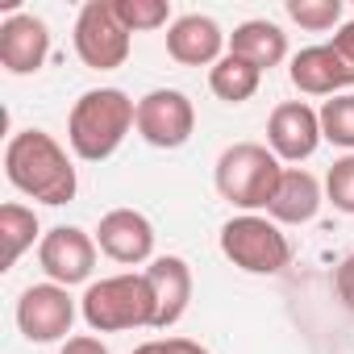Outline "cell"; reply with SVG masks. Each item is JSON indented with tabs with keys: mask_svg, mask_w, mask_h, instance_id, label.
<instances>
[{
	"mask_svg": "<svg viewBox=\"0 0 354 354\" xmlns=\"http://www.w3.org/2000/svg\"><path fill=\"white\" fill-rule=\"evenodd\" d=\"M5 175H9V184L38 201V205H71L75 201V167L67 158V150L46 133V129H21L9 138L5 146Z\"/></svg>",
	"mask_w": 354,
	"mask_h": 354,
	"instance_id": "6da1fadb",
	"label": "cell"
},
{
	"mask_svg": "<svg viewBox=\"0 0 354 354\" xmlns=\"http://www.w3.org/2000/svg\"><path fill=\"white\" fill-rule=\"evenodd\" d=\"M138 125V104L121 88H92L75 100L67 117V142L84 162H104L121 150Z\"/></svg>",
	"mask_w": 354,
	"mask_h": 354,
	"instance_id": "7a4b0ae2",
	"label": "cell"
},
{
	"mask_svg": "<svg viewBox=\"0 0 354 354\" xmlns=\"http://www.w3.org/2000/svg\"><path fill=\"white\" fill-rule=\"evenodd\" d=\"M80 313L88 321V329L96 333H121V329H154V292L146 271H121V275H104L96 283H88Z\"/></svg>",
	"mask_w": 354,
	"mask_h": 354,
	"instance_id": "3957f363",
	"label": "cell"
},
{
	"mask_svg": "<svg viewBox=\"0 0 354 354\" xmlns=\"http://www.w3.org/2000/svg\"><path fill=\"white\" fill-rule=\"evenodd\" d=\"M279 180H283V162L263 142H234L230 150H221L217 171H213V184H217L221 201H230L242 213L267 209Z\"/></svg>",
	"mask_w": 354,
	"mask_h": 354,
	"instance_id": "277c9868",
	"label": "cell"
},
{
	"mask_svg": "<svg viewBox=\"0 0 354 354\" xmlns=\"http://www.w3.org/2000/svg\"><path fill=\"white\" fill-rule=\"evenodd\" d=\"M221 254L246 275H279L292 263V242L271 217L242 213L221 225Z\"/></svg>",
	"mask_w": 354,
	"mask_h": 354,
	"instance_id": "5b68a950",
	"label": "cell"
},
{
	"mask_svg": "<svg viewBox=\"0 0 354 354\" xmlns=\"http://www.w3.org/2000/svg\"><path fill=\"white\" fill-rule=\"evenodd\" d=\"M71 42H75L80 63L92 71H117L129 59V30L121 26L113 0H88L75 17Z\"/></svg>",
	"mask_w": 354,
	"mask_h": 354,
	"instance_id": "8992f818",
	"label": "cell"
},
{
	"mask_svg": "<svg viewBox=\"0 0 354 354\" xmlns=\"http://www.w3.org/2000/svg\"><path fill=\"white\" fill-rule=\"evenodd\" d=\"M133 129L154 150H180L196 129V109L180 88H154L138 100V125Z\"/></svg>",
	"mask_w": 354,
	"mask_h": 354,
	"instance_id": "52a82bcc",
	"label": "cell"
},
{
	"mask_svg": "<svg viewBox=\"0 0 354 354\" xmlns=\"http://www.w3.org/2000/svg\"><path fill=\"white\" fill-rule=\"evenodd\" d=\"M75 325V300L63 283H30L17 300V329L26 333V342H63Z\"/></svg>",
	"mask_w": 354,
	"mask_h": 354,
	"instance_id": "ba28073f",
	"label": "cell"
},
{
	"mask_svg": "<svg viewBox=\"0 0 354 354\" xmlns=\"http://www.w3.org/2000/svg\"><path fill=\"white\" fill-rule=\"evenodd\" d=\"M96 238L75 230V225H55L50 234H42L38 242V263L46 271L50 283H63V288H75V283H88L92 271H96Z\"/></svg>",
	"mask_w": 354,
	"mask_h": 354,
	"instance_id": "9c48e42d",
	"label": "cell"
},
{
	"mask_svg": "<svg viewBox=\"0 0 354 354\" xmlns=\"http://www.w3.org/2000/svg\"><path fill=\"white\" fill-rule=\"evenodd\" d=\"M267 146L279 162H304L321 146V113L308 109L304 100L275 104V113L267 121Z\"/></svg>",
	"mask_w": 354,
	"mask_h": 354,
	"instance_id": "30bf717a",
	"label": "cell"
},
{
	"mask_svg": "<svg viewBox=\"0 0 354 354\" xmlns=\"http://www.w3.org/2000/svg\"><path fill=\"white\" fill-rule=\"evenodd\" d=\"M50 55V30L34 13H13L0 21V67L9 75H34Z\"/></svg>",
	"mask_w": 354,
	"mask_h": 354,
	"instance_id": "8fae6325",
	"label": "cell"
},
{
	"mask_svg": "<svg viewBox=\"0 0 354 354\" xmlns=\"http://www.w3.org/2000/svg\"><path fill=\"white\" fill-rule=\"evenodd\" d=\"M96 246L113 263H125V267L150 263V254H154V225L138 209H113L96 225Z\"/></svg>",
	"mask_w": 354,
	"mask_h": 354,
	"instance_id": "7c38bea8",
	"label": "cell"
},
{
	"mask_svg": "<svg viewBox=\"0 0 354 354\" xmlns=\"http://www.w3.org/2000/svg\"><path fill=\"white\" fill-rule=\"evenodd\" d=\"M225 34L213 17L205 13H184V17H175L171 30H167V55L175 63H184V67H213L221 63L230 50H225Z\"/></svg>",
	"mask_w": 354,
	"mask_h": 354,
	"instance_id": "4fadbf2b",
	"label": "cell"
},
{
	"mask_svg": "<svg viewBox=\"0 0 354 354\" xmlns=\"http://www.w3.org/2000/svg\"><path fill=\"white\" fill-rule=\"evenodd\" d=\"M288 75L304 96H342L346 88H354V67L329 42L325 46H304L300 55H292Z\"/></svg>",
	"mask_w": 354,
	"mask_h": 354,
	"instance_id": "5bb4252c",
	"label": "cell"
},
{
	"mask_svg": "<svg viewBox=\"0 0 354 354\" xmlns=\"http://www.w3.org/2000/svg\"><path fill=\"white\" fill-rule=\"evenodd\" d=\"M146 279L154 292V329H171L192 304V267L180 254H162L150 259Z\"/></svg>",
	"mask_w": 354,
	"mask_h": 354,
	"instance_id": "9a60e30c",
	"label": "cell"
},
{
	"mask_svg": "<svg viewBox=\"0 0 354 354\" xmlns=\"http://www.w3.org/2000/svg\"><path fill=\"white\" fill-rule=\"evenodd\" d=\"M321 184L317 175L304 171V167H283V180L267 205V217L275 225H308L317 213H321Z\"/></svg>",
	"mask_w": 354,
	"mask_h": 354,
	"instance_id": "2e32d148",
	"label": "cell"
},
{
	"mask_svg": "<svg viewBox=\"0 0 354 354\" xmlns=\"http://www.w3.org/2000/svg\"><path fill=\"white\" fill-rule=\"evenodd\" d=\"M230 55L246 59V63L259 67V71H271V67H279V63L288 59V34H283L275 21H267V17L242 21V26L230 34Z\"/></svg>",
	"mask_w": 354,
	"mask_h": 354,
	"instance_id": "e0dca14e",
	"label": "cell"
},
{
	"mask_svg": "<svg viewBox=\"0 0 354 354\" xmlns=\"http://www.w3.org/2000/svg\"><path fill=\"white\" fill-rule=\"evenodd\" d=\"M34 242H38V213L30 205L9 201L0 209V271H9Z\"/></svg>",
	"mask_w": 354,
	"mask_h": 354,
	"instance_id": "ac0fdd59",
	"label": "cell"
},
{
	"mask_svg": "<svg viewBox=\"0 0 354 354\" xmlns=\"http://www.w3.org/2000/svg\"><path fill=\"white\" fill-rule=\"evenodd\" d=\"M259 80H263V71L250 67V63L238 59V55H225L221 63L209 67V88H213V96L225 100V104H242V100H250V96L259 92Z\"/></svg>",
	"mask_w": 354,
	"mask_h": 354,
	"instance_id": "d6986e66",
	"label": "cell"
},
{
	"mask_svg": "<svg viewBox=\"0 0 354 354\" xmlns=\"http://www.w3.org/2000/svg\"><path fill=\"white\" fill-rule=\"evenodd\" d=\"M321 138L354 154V92H342L321 104Z\"/></svg>",
	"mask_w": 354,
	"mask_h": 354,
	"instance_id": "ffe728a7",
	"label": "cell"
},
{
	"mask_svg": "<svg viewBox=\"0 0 354 354\" xmlns=\"http://www.w3.org/2000/svg\"><path fill=\"white\" fill-rule=\"evenodd\" d=\"M117 17L129 34H146V30H162L171 21V5L167 0H113Z\"/></svg>",
	"mask_w": 354,
	"mask_h": 354,
	"instance_id": "44dd1931",
	"label": "cell"
},
{
	"mask_svg": "<svg viewBox=\"0 0 354 354\" xmlns=\"http://www.w3.org/2000/svg\"><path fill=\"white\" fill-rule=\"evenodd\" d=\"M283 9L308 34H325V30L342 26V0H288Z\"/></svg>",
	"mask_w": 354,
	"mask_h": 354,
	"instance_id": "7402d4cb",
	"label": "cell"
},
{
	"mask_svg": "<svg viewBox=\"0 0 354 354\" xmlns=\"http://www.w3.org/2000/svg\"><path fill=\"white\" fill-rule=\"evenodd\" d=\"M325 196L337 213L354 217V154H342L325 175Z\"/></svg>",
	"mask_w": 354,
	"mask_h": 354,
	"instance_id": "603a6c76",
	"label": "cell"
},
{
	"mask_svg": "<svg viewBox=\"0 0 354 354\" xmlns=\"http://www.w3.org/2000/svg\"><path fill=\"white\" fill-rule=\"evenodd\" d=\"M133 354H209V350L192 337H154V342H142Z\"/></svg>",
	"mask_w": 354,
	"mask_h": 354,
	"instance_id": "cb8c5ba5",
	"label": "cell"
},
{
	"mask_svg": "<svg viewBox=\"0 0 354 354\" xmlns=\"http://www.w3.org/2000/svg\"><path fill=\"white\" fill-rule=\"evenodd\" d=\"M333 288H337V300L354 313V254H346L337 263V275H333Z\"/></svg>",
	"mask_w": 354,
	"mask_h": 354,
	"instance_id": "d4e9b609",
	"label": "cell"
},
{
	"mask_svg": "<svg viewBox=\"0 0 354 354\" xmlns=\"http://www.w3.org/2000/svg\"><path fill=\"white\" fill-rule=\"evenodd\" d=\"M59 354H109V346L100 337H92V333H80V337H67Z\"/></svg>",
	"mask_w": 354,
	"mask_h": 354,
	"instance_id": "484cf974",
	"label": "cell"
},
{
	"mask_svg": "<svg viewBox=\"0 0 354 354\" xmlns=\"http://www.w3.org/2000/svg\"><path fill=\"white\" fill-rule=\"evenodd\" d=\"M329 46H333V50H337V55H342V59H346L350 67H354V21H342Z\"/></svg>",
	"mask_w": 354,
	"mask_h": 354,
	"instance_id": "4316f807",
	"label": "cell"
}]
</instances>
